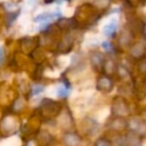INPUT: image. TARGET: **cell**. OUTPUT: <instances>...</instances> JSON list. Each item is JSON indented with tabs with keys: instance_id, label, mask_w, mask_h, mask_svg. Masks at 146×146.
<instances>
[{
	"instance_id": "8",
	"label": "cell",
	"mask_w": 146,
	"mask_h": 146,
	"mask_svg": "<svg viewBox=\"0 0 146 146\" xmlns=\"http://www.w3.org/2000/svg\"><path fill=\"white\" fill-rule=\"evenodd\" d=\"M102 46H103V48L105 49L106 51H111V50H112L111 44H110L109 42H107V41H105V42L102 43Z\"/></svg>"
},
{
	"instance_id": "9",
	"label": "cell",
	"mask_w": 146,
	"mask_h": 146,
	"mask_svg": "<svg viewBox=\"0 0 146 146\" xmlns=\"http://www.w3.org/2000/svg\"><path fill=\"white\" fill-rule=\"evenodd\" d=\"M4 60V51H3L2 47H0V64Z\"/></svg>"
},
{
	"instance_id": "4",
	"label": "cell",
	"mask_w": 146,
	"mask_h": 146,
	"mask_svg": "<svg viewBox=\"0 0 146 146\" xmlns=\"http://www.w3.org/2000/svg\"><path fill=\"white\" fill-rule=\"evenodd\" d=\"M117 30V23H116V20H112L109 24H107L105 27H104V34L107 35V36H112L114 33Z\"/></svg>"
},
{
	"instance_id": "1",
	"label": "cell",
	"mask_w": 146,
	"mask_h": 146,
	"mask_svg": "<svg viewBox=\"0 0 146 146\" xmlns=\"http://www.w3.org/2000/svg\"><path fill=\"white\" fill-rule=\"evenodd\" d=\"M62 142L65 146H80L82 139L78 134L74 132H66L62 136Z\"/></svg>"
},
{
	"instance_id": "5",
	"label": "cell",
	"mask_w": 146,
	"mask_h": 146,
	"mask_svg": "<svg viewBox=\"0 0 146 146\" xmlns=\"http://www.w3.org/2000/svg\"><path fill=\"white\" fill-rule=\"evenodd\" d=\"M94 146H113L112 142L105 137H100L94 142Z\"/></svg>"
},
{
	"instance_id": "6",
	"label": "cell",
	"mask_w": 146,
	"mask_h": 146,
	"mask_svg": "<svg viewBox=\"0 0 146 146\" xmlns=\"http://www.w3.org/2000/svg\"><path fill=\"white\" fill-rule=\"evenodd\" d=\"M139 70L141 71L142 73H146V59L142 60L141 62L139 63Z\"/></svg>"
},
{
	"instance_id": "7",
	"label": "cell",
	"mask_w": 146,
	"mask_h": 146,
	"mask_svg": "<svg viewBox=\"0 0 146 146\" xmlns=\"http://www.w3.org/2000/svg\"><path fill=\"white\" fill-rule=\"evenodd\" d=\"M43 89H44V88H43L42 86H34L32 89V93L34 94V95H37V94L41 93V92L43 91Z\"/></svg>"
},
{
	"instance_id": "2",
	"label": "cell",
	"mask_w": 146,
	"mask_h": 146,
	"mask_svg": "<svg viewBox=\"0 0 146 146\" xmlns=\"http://www.w3.org/2000/svg\"><path fill=\"white\" fill-rule=\"evenodd\" d=\"M128 126H129L130 130H131L130 132H133V133L137 134L139 136L145 135L146 134V124L142 120L134 118V119H132L128 123Z\"/></svg>"
},
{
	"instance_id": "3",
	"label": "cell",
	"mask_w": 146,
	"mask_h": 146,
	"mask_svg": "<svg viewBox=\"0 0 146 146\" xmlns=\"http://www.w3.org/2000/svg\"><path fill=\"white\" fill-rule=\"evenodd\" d=\"M124 145L125 146H142L141 136L137 135V134L133 133V132H129V133L125 136Z\"/></svg>"
},
{
	"instance_id": "10",
	"label": "cell",
	"mask_w": 146,
	"mask_h": 146,
	"mask_svg": "<svg viewBox=\"0 0 146 146\" xmlns=\"http://www.w3.org/2000/svg\"><path fill=\"white\" fill-rule=\"evenodd\" d=\"M54 0H45V2L46 3H51V2H53Z\"/></svg>"
}]
</instances>
